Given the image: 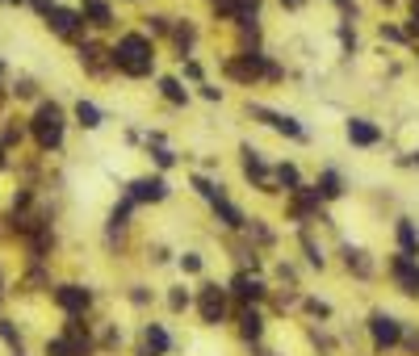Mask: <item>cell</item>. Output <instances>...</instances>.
I'll use <instances>...</instances> for the list:
<instances>
[{"label":"cell","mask_w":419,"mask_h":356,"mask_svg":"<svg viewBox=\"0 0 419 356\" xmlns=\"http://www.w3.org/2000/svg\"><path fill=\"white\" fill-rule=\"evenodd\" d=\"M181 264H185V273H197V269H201V256H193V251H189V256H185Z\"/></svg>","instance_id":"obj_28"},{"label":"cell","mask_w":419,"mask_h":356,"mask_svg":"<svg viewBox=\"0 0 419 356\" xmlns=\"http://www.w3.org/2000/svg\"><path fill=\"white\" fill-rule=\"evenodd\" d=\"M348 138H352L356 147H374V143L382 138V130H378L374 122H365V118H352V122H348Z\"/></svg>","instance_id":"obj_9"},{"label":"cell","mask_w":419,"mask_h":356,"mask_svg":"<svg viewBox=\"0 0 419 356\" xmlns=\"http://www.w3.org/2000/svg\"><path fill=\"white\" fill-rule=\"evenodd\" d=\"M172 160H176V156H172V151H164V147H160V151H155V164H160V168H172Z\"/></svg>","instance_id":"obj_27"},{"label":"cell","mask_w":419,"mask_h":356,"mask_svg":"<svg viewBox=\"0 0 419 356\" xmlns=\"http://www.w3.org/2000/svg\"><path fill=\"white\" fill-rule=\"evenodd\" d=\"M0 72H5V67H0Z\"/></svg>","instance_id":"obj_33"},{"label":"cell","mask_w":419,"mask_h":356,"mask_svg":"<svg viewBox=\"0 0 419 356\" xmlns=\"http://www.w3.org/2000/svg\"><path fill=\"white\" fill-rule=\"evenodd\" d=\"M285 5H289V9H298V5H302V0H285Z\"/></svg>","instance_id":"obj_31"},{"label":"cell","mask_w":419,"mask_h":356,"mask_svg":"<svg viewBox=\"0 0 419 356\" xmlns=\"http://www.w3.org/2000/svg\"><path fill=\"white\" fill-rule=\"evenodd\" d=\"M227 72H231L235 80H256V76H273V67L265 63V55H239V59H231V63H227Z\"/></svg>","instance_id":"obj_3"},{"label":"cell","mask_w":419,"mask_h":356,"mask_svg":"<svg viewBox=\"0 0 419 356\" xmlns=\"http://www.w3.org/2000/svg\"><path fill=\"white\" fill-rule=\"evenodd\" d=\"M9 5H21V0H9Z\"/></svg>","instance_id":"obj_32"},{"label":"cell","mask_w":419,"mask_h":356,"mask_svg":"<svg viewBox=\"0 0 419 356\" xmlns=\"http://www.w3.org/2000/svg\"><path fill=\"white\" fill-rule=\"evenodd\" d=\"M256 118H265L273 130H281V134H289V138H302V126H298L294 118H281V114H269V109H256Z\"/></svg>","instance_id":"obj_11"},{"label":"cell","mask_w":419,"mask_h":356,"mask_svg":"<svg viewBox=\"0 0 419 356\" xmlns=\"http://www.w3.org/2000/svg\"><path fill=\"white\" fill-rule=\"evenodd\" d=\"M277 180H281V185H289V189H302V180H298V172H294L289 164H285V168L277 172Z\"/></svg>","instance_id":"obj_25"},{"label":"cell","mask_w":419,"mask_h":356,"mask_svg":"<svg viewBox=\"0 0 419 356\" xmlns=\"http://www.w3.org/2000/svg\"><path fill=\"white\" fill-rule=\"evenodd\" d=\"M260 13V5H256V0H235V17L243 21V25H252V17Z\"/></svg>","instance_id":"obj_21"},{"label":"cell","mask_w":419,"mask_h":356,"mask_svg":"<svg viewBox=\"0 0 419 356\" xmlns=\"http://www.w3.org/2000/svg\"><path fill=\"white\" fill-rule=\"evenodd\" d=\"M214 210L223 214V222H227V227H235V231L243 227V214H239V210L231 206V201H223V197H218V201H214Z\"/></svg>","instance_id":"obj_15"},{"label":"cell","mask_w":419,"mask_h":356,"mask_svg":"<svg viewBox=\"0 0 419 356\" xmlns=\"http://www.w3.org/2000/svg\"><path fill=\"white\" fill-rule=\"evenodd\" d=\"M110 59H114V67L126 72V76H147V72L155 67L151 42H147L143 34H126V38H118V46L110 50Z\"/></svg>","instance_id":"obj_1"},{"label":"cell","mask_w":419,"mask_h":356,"mask_svg":"<svg viewBox=\"0 0 419 356\" xmlns=\"http://www.w3.org/2000/svg\"><path fill=\"white\" fill-rule=\"evenodd\" d=\"M168 306H172V311H185V306H189V293H185V289H172V293H168Z\"/></svg>","instance_id":"obj_26"},{"label":"cell","mask_w":419,"mask_h":356,"mask_svg":"<svg viewBox=\"0 0 419 356\" xmlns=\"http://www.w3.org/2000/svg\"><path fill=\"white\" fill-rule=\"evenodd\" d=\"M147 348H151V352H164V348H168V331L151 323V327H147Z\"/></svg>","instance_id":"obj_19"},{"label":"cell","mask_w":419,"mask_h":356,"mask_svg":"<svg viewBox=\"0 0 419 356\" xmlns=\"http://www.w3.org/2000/svg\"><path fill=\"white\" fill-rule=\"evenodd\" d=\"M398 243H402V251H407V256L419 247V235H415V227H411V222H398Z\"/></svg>","instance_id":"obj_18"},{"label":"cell","mask_w":419,"mask_h":356,"mask_svg":"<svg viewBox=\"0 0 419 356\" xmlns=\"http://www.w3.org/2000/svg\"><path fill=\"white\" fill-rule=\"evenodd\" d=\"M55 302H59L68 315H84L92 297H88V289H80V285H59V289H55Z\"/></svg>","instance_id":"obj_5"},{"label":"cell","mask_w":419,"mask_h":356,"mask_svg":"<svg viewBox=\"0 0 419 356\" xmlns=\"http://www.w3.org/2000/svg\"><path fill=\"white\" fill-rule=\"evenodd\" d=\"M411 34H419V9L411 13Z\"/></svg>","instance_id":"obj_30"},{"label":"cell","mask_w":419,"mask_h":356,"mask_svg":"<svg viewBox=\"0 0 419 356\" xmlns=\"http://www.w3.org/2000/svg\"><path fill=\"white\" fill-rule=\"evenodd\" d=\"M168 185L155 176V180H130V201H164Z\"/></svg>","instance_id":"obj_8"},{"label":"cell","mask_w":419,"mask_h":356,"mask_svg":"<svg viewBox=\"0 0 419 356\" xmlns=\"http://www.w3.org/2000/svg\"><path fill=\"white\" fill-rule=\"evenodd\" d=\"M160 88H164V96H168V101H176V105H181V101H185V88H181L176 80H164Z\"/></svg>","instance_id":"obj_24"},{"label":"cell","mask_w":419,"mask_h":356,"mask_svg":"<svg viewBox=\"0 0 419 356\" xmlns=\"http://www.w3.org/2000/svg\"><path fill=\"white\" fill-rule=\"evenodd\" d=\"M369 331H374V344H378V348H390V344L402 339V327H398L390 315H374V319H369Z\"/></svg>","instance_id":"obj_7"},{"label":"cell","mask_w":419,"mask_h":356,"mask_svg":"<svg viewBox=\"0 0 419 356\" xmlns=\"http://www.w3.org/2000/svg\"><path fill=\"white\" fill-rule=\"evenodd\" d=\"M0 335H5V339H9V344H17V348H21V339H17V331H13V327H9V323H0Z\"/></svg>","instance_id":"obj_29"},{"label":"cell","mask_w":419,"mask_h":356,"mask_svg":"<svg viewBox=\"0 0 419 356\" xmlns=\"http://www.w3.org/2000/svg\"><path fill=\"white\" fill-rule=\"evenodd\" d=\"M42 17L50 21V30H55L59 38H76V34H80V13H68V9H55V5H50Z\"/></svg>","instance_id":"obj_6"},{"label":"cell","mask_w":419,"mask_h":356,"mask_svg":"<svg viewBox=\"0 0 419 356\" xmlns=\"http://www.w3.org/2000/svg\"><path fill=\"white\" fill-rule=\"evenodd\" d=\"M394 277H398V285H402L407 293H419V269L411 264V256H398V260H394Z\"/></svg>","instance_id":"obj_10"},{"label":"cell","mask_w":419,"mask_h":356,"mask_svg":"<svg viewBox=\"0 0 419 356\" xmlns=\"http://www.w3.org/2000/svg\"><path fill=\"white\" fill-rule=\"evenodd\" d=\"M243 172L256 176V180H269V168H265V160H260L256 151H243Z\"/></svg>","instance_id":"obj_13"},{"label":"cell","mask_w":419,"mask_h":356,"mask_svg":"<svg viewBox=\"0 0 419 356\" xmlns=\"http://www.w3.org/2000/svg\"><path fill=\"white\" fill-rule=\"evenodd\" d=\"M239 323H243L239 331H243L247 339H256V335H260V315H256V311H243V319H239Z\"/></svg>","instance_id":"obj_22"},{"label":"cell","mask_w":419,"mask_h":356,"mask_svg":"<svg viewBox=\"0 0 419 356\" xmlns=\"http://www.w3.org/2000/svg\"><path fill=\"white\" fill-rule=\"evenodd\" d=\"M101 55H105V50H101V46H92V42H84V46H80V59H84L92 72H101Z\"/></svg>","instance_id":"obj_20"},{"label":"cell","mask_w":419,"mask_h":356,"mask_svg":"<svg viewBox=\"0 0 419 356\" xmlns=\"http://www.w3.org/2000/svg\"><path fill=\"white\" fill-rule=\"evenodd\" d=\"M80 17H88L92 25H110V21H114V13H110L105 0H84V13H80Z\"/></svg>","instance_id":"obj_12"},{"label":"cell","mask_w":419,"mask_h":356,"mask_svg":"<svg viewBox=\"0 0 419 356\" xmlns=\"http://www.w3.org/2000/svg\"><path fill=\"white\" fill-rule=\"evenodd\" d=\"M34 138L46 151L63 143V109L59 105H38V114H34Z\"/></svg>","instance_id":"obj_2"},{"label":"cell","mask_w":419,"mask_h":356,"mask_svg":"<svg viewBox=\"0 0 419 356\" xmlns=\"http://www.w3.org/2000/svg\"><path fill=\"white\" fill-rule=\"evenodd\" d=\"M76 118H80V126H101V109L96 105H88V101H80V105H76Z\"/></svg>","instance_id":"obj_16"},{"label":"cell","mask_w":419,"mask_h":356,"mask_svg":"<svg viewBox=\"0 0 419 356\" xmlns=\"http://www.w3.org/2000/svg\"><path fill=\"white\" fill-rule=\"evenodd\" d=\"M319 197H340L344 189H340V176L336 172H323V180H319V189H314Z\"/></svg>","instance_id":"obj_17"},{"label":"cell","mask_w":419,"mask_h":356,"mask_svg":"<svg viewBox=\"0 0 419 356\" xmlns=\"http://www.w3.org/2000/svg\"><path fill=\"white\" fill-rule=\"evenodd\" d=\"M223 315H227V293L218 285H205L201 289V319L205 323H223Z\"/></svg>","instance_id":"obj_4"},{"label":"cell","mask_w":419,"mask_h":356,"mask_svg":"<svg viewBox=\"0 0 419 356\" xmlns=\"http://www.w3.org/2000/svg\"><path fill=\"white\" fill-rule=\"evenodd\" d=\"M235 293L239 297H260V293H265V285H260L256 277H247V273H239L235 277Z\"/></svg>","instance_id":"obj_14"},{"label":"cell","mask_w":419,"mask_h":356,"mask_svg":"<svg viewBox=\"0 0 419 356\" xmlns=\"http://www.w3.org/2000/svg\"><path fill=\"white\" fill-rule=\"evenodd\" d=\"M46 356H76V348H72V339H50Z\"/></svg>","instance_id":"obj_23"}]
</instances>
